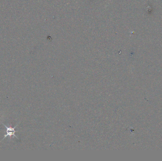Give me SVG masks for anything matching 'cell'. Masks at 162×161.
Returning <instances> with one entry per match:
<instances>
[{"label": "cell", "instance_id": "obj_1", "mask_svg": "<svg viewBox=\"0 0 162 161\" xmlns=\"http://www.w3.org/2000/svg\"><path fill=\"white\" fill-rule=\"evenodd\" d=\"M2 124H3L4 126H5L6 129V134H5V135H4V139H3L2 140H4V139H5V137L8 136L11 137L13 136L17 138V137L15 135V133L17 131L15 130V128H16L17 125H16V126H15V127L14 128H12L11 127H8V126H6V125L4 124V123ZM17 139H18V138H17Z\"/></svg>", "mask_w": 162, "mask_h": 161}]
</instances>
